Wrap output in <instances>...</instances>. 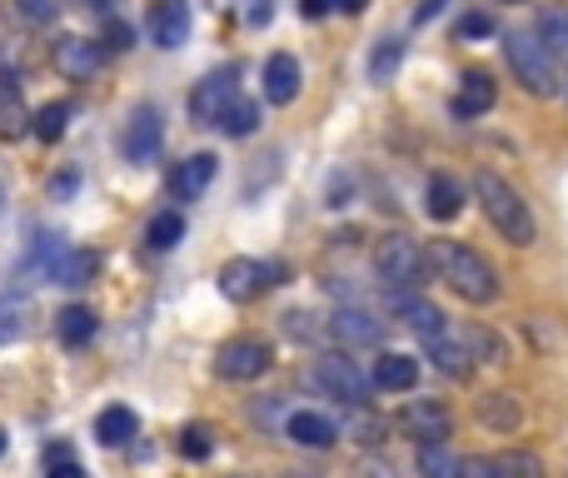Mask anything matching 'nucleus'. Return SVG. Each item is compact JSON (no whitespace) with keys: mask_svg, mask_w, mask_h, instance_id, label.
<instances>
[{"mask_svg":"<svg viewBox=\"0 0 568 478\" xmlns=\"http://www.w3.org/2000/svg\"><path fill=\"white\" fill-rule=\"evenodd\" d=\"M429 264H434V274L459 294V299H469V304H494L499 299V269H494L479 250H469V244L429 240Z\"/></svg>","mask_w":568,"mask_h":478,"instance_id":"nucleus-1","label":"nucleus"},{"mask_svg":"<svg viewBox=\"0 0 568 478\" xmlns=\"http://www.w3.org/2000/svg\"><path fill=\"white\" fill-rule=\"evenodd\" d=\"M474 195H479L484 220H489L514 250H529V244L539 240V225H534V215H529V200H524L504 175L479 170V175H474Z\"/></svg>","mask_w":568,"mask_h":478,"instance_id":"nucleus-2","label":"nucleus"},{"mask_svg":"<svg viewBox=\"0 0 568 478\" xmlns=\"http://www.w3.org/2000/svg\"><path fill=\"white\" fill-rule=\"evenodd\" d=\"M504 55H509V70L514 80H519L529 95H559V60H554V50L544 45V35H529V30H514L509 40H504Z\"/></svg>","mask_w":568,"mask_h":478,"instance_id":"nucleus-3","label":"nucleus"},{"mask_svg":"<svg viewBox=\"0 0 568 478\" xmlns=\"http://www.w3.org/2000/svg\"><path fill=\"white\" fill-rule=\"evenodd\" d=\"M374 269H379L384 289H419L429 279V250H419L409 235H389L374 250Z\"/></svg>","mask_w":568,"mask_h":478,"instance_id":"nucleus-4","label":"nucleus"},{"mask_svg":"<svg viewBox=\"0 0 568 478\" xmlns=\"http://www.w3.org/2000/svg\"><path fill=\"white\" fill-rule=\"evenodd\" d=\"M310 384H314V389H324L329 399H339L344 409H354V404H369L374 374H364L349 354H320V359H314V369H310Z\"/></svg>","mask_w":568,"mask_h":478,"instance_id":"nucleus-5","label":"nucleus"},{"mask_svg":"<svg viewBox=\"0 0 568 478\" xmlns=\"http://www.w3.org/2000/svg\"><path fill=\"white\" fill-rule=\"evenodd\" d=\"M270 364H275V349H270V339H260V334H240V339L220 344V354H215V374L230 384L260 379V374H270Z\"/></svg>","mask_w":568,"mask_h":478,"instance_id":"nucleus-6","label":"nucleus"},{"mask_svg":"<svg viewBox=\"0 0 568 478\" xmlns=\"http://www.w3.org/2000/svg\"><path fill=\"white\" fill-rule=\"evenodd\" d=\"M280 274H284V264H265V260H230L225 269H220V294H225L230 304H250V299H260V294H265L270 284H284Z\"/></svg>","mask_w":568,"mask_h":478,"instance_id":"nucleus-7","label":"nucleus"},{"mask_svg":"<svg viewBox=\"0 0 568 478\" xmlns=\"http://www.w3.org/2000/svg\"><path fill=\"white\" fill-rule=\"evenodd\" d=\"M399 429L424 449V444H449L454 419H449V409H444L439 399H414L409 409L399 414Z\"/></svg>","mask_w":568,"mask_h":478,"instance_id":"nucleus-8","label":"nucleus"},{"mask_svg":"<svg viewBox=\"0 0 568 478\" xmlns=\"http://www.w3.org/2000/svg\"><path fill=\"white\" fill-rule=\"evenodd\" d=\"M160 140H165V125H160V110H155V105H140L135 115H130V125H125V140H120V150H125L130 165H150V160L160 155Z\"/></svg>","mask_w":568,"mask_h":478,"instance_id":"nucleus-9","label":"nucleus"},{"mask_svg":"<svg viewBox=\"0 0 568 478\" xmlns=\"http://www.w3.org/2000/svg\"><path fill=\"white\" fill-rule=\"evenodd\" d=\"M235 95H240L235 65H230V70H210V75L195 85V95H190V115H195V120H220V110H225Z\"/></svg>","mask_w":568,"mask_h":478,"instance_id":"nucleus-10","label":"nucleus"},{"mask_svg":"<svg viewBox=\"0 0 568 478\" xmlns=\"http://www.w3.org/2000/svg\"><path fill=\"white\" fill-rule=\"evenodd\" d=\"M150 40L160 50H180L190 40V0H155L150 6Z\"/></svg>","mask_w":568,"mask_h":478,"instance_id":"nucleus-11","label":"nucleus"},{"mask_svg":"<svg viewBox=\"0 0 568 478\" xmlns=\"http://www.w3.org/2000/svg\"><path fill=\"white\" fill-rule=\"evenodd\" d=\"M329 334L339 344H349V349H364V344L384 339V319H374V314L359 309V304H344V309L329 314Z\"/></svg>","mask_w":568,"mask_h":478,"instance_id":"nucleus-12","label":"nucleus"},{"mask_svg":"<svg viewBox=\"0 0 568 478\" xmlns=\"http://www.w3.org/2000/svg\"><path fill=\"white\" fill-rule=\"evenodd\" d=\"M50 60H55V70L65 80H90L100 70V45L95 40H85V35H65V40H55V50H50Z\"/></svg>","mask_w":568,"mask_h":478,"instance_id":"nucleus-13","label":"nucleus"},{"mask_svg":"<svg viewBox=\"0 0 568 478\" xmlns=\"http://www.w3.org/2000/svg\"><path fill=\"white\" fill-rule=\"evenodd\" d=\"M384 299H389V309L399 314L404 324H409L414 334H444V309H434L429 299H419V289H384Z\"/></svg>","mask_w":568,"mask_h":478,"instance_id":"nucleus-14","label":"nucleus"},{"mask_svg":"<svg viewBox=\"0 0 568 478\" xmlns=\"http://www.w3.org/2000/svg\"><path fill=\"white\" fill-rule=\"evenodd\" d=\"M494 100H499V85H494L489 70H464V75H459V95H454V115H459V120L489 115Z\"/></svg>","mask_w":568,"mask_h":478,"instance_id":"nucleus-15","label":"nucleus"},{"mask_svg":"<svg viewBox=\"0 0 568 478\" xmlns=\"http://www.w3.org/2000/svg\"><path fill=\"white\" fill-rule=\"evenodd\" d=\"M300 85H304L300 60H294L290 50H275V55L265 60V100L270 105H294V100H300Z\"/></svg>","mask_w":568,"mask_h":478,"instance_id":"nucleus-16","label":"nucleus"},{"mask_svg":"<svg viewBox=\"0 0 568 478\" xmlns=\"http://www.w3.org/2000/svg\"><path fill=\"white\" fill-rule=\"evenodd\" d=\"M284 434H290V444H300V449H314V454H324V449H334V444H339V429H334V419H324V414H310V409L290 414V419H284Z\"/></svg>","mask_w":568,"mask_h":478,"instance_id":"nucleus-17","label":"nucleus"},{"mask_svg":"<svg viewBox=\"0 0 568 478\" xmlns=\"http://www.w3.org/2000/svg\"><path fill=\"white\" fill-rule=\"evenodd\" d=\"M424 349H429V364L439 374H449V379H469L474 374V354L464 339H444V334H429L424 339Z\"/></svg>","mask_w":568,"mask_h":478,"instance_id":"nucleus-18","label":"nucleus"},{"mask_svg":"<svg viewBox=\"0 0 568 478\" xmlns=\"http://www.w3.org/2000/svg\"><path fill=\"white\" fill-rule=\"evenodd\" d=\"M414 384H419V359H414V354H379V364H374V389L409 394Z\"/></svg>","mask_w":568,"mask_h":478,"instance_id":"nucleus-19","label":"nucleus"},{"mask_svg":"<svg viewBox=\"0 0 568 478\" xmlns=\"http://www.w3.org/2000/svg\"><path fill=\"white\" fill-rule=\"evenodd\" d=\"M474 414H479V424L484 429H494V434H514L524 424V409H519V399L514 394H504V389H489L479 404H474Z\"/></svg>","mask_w":568,"mask_h":478,"instance_id":"nucleus-20","label":"nucleus"},{"mask_svg":"<svg viewBox=\"0 0 568 478\" xmlns=\"http://www.w3.org/2000/svg\"><path fill=\"white\" fill-rule=\"evenodd\" d=\"M215 170H220L215 155H190L185 165L170 175V195L175 200H200L210 190V180H215Z\"/></svg>","mask_w":568,"mask_h":478,"instance_id":"nucleus-21","label":"nucleus"},{"mask_svg":"<svg viewBox=\"0 0 568 478\" xmlns=\"http://www.w3.org/2000/svg\"><path fill=\"white\" fill-rule=\"evenodd\" d=\"M95 439L105 444V449H125L130 439H140V414L125 409V404H110V409H100Z\"/></svg>","mask_w":568,"mask_h":478,"instance_id":"nucleus-22","label":"nucleus"},{"mask_svg":"<svg viewBox=\"0 0 568 478\" xmlns=\"http://www.w3.org/2000/svg\"><path fill=\"white\" fill-rule=\"evenodd\" d=\"M424 210H429V220H454L464 210V185L454 175H429V185H424Z\"/></svg>","mask_w":568,"mask_h":478,"instance_id":"nucleus-23","label":"nucleus"},{"mask_svg":"<svg viewBox=\"0 0 568 478\" xmlns=\"http://www.w3.org/2000/svg\"><path fill=\"white\" fill-rule=\"evenodd\" d=\"M95 329H100V319H95V309H85V304H65V309L55 314V334H60V344H70V349L90 344Z\"/></svg>","mask_w":568,"mask_h":478,"instance_id":"nucleus-24","label":"nucleus"},{"mask_svg":"<svg viewBox=\"0 0 568 478\" xmlns=\"http://www.w3.org/2000/svg\"><path fill=\"white\" fill-rule=\"evenodd\" d=\"M215 125H220V135H230V140L255 135V130H260V105H255V100H240V95H235L225 110H220Z\"/></svg>","mask_w":568,"mask_h":478,"instance_id":"nucleus-25","label":"nucleus"},{"mask_svg":"<svg viewBox=\"0 0 568 478\" xmlns=\"http://www.w3.org/2000/svg\"><path fill=\"white\" fill-rule=\"evenodd\" d=\"M344 434H349L359 449H379L384 434H389V424H384L379 414H369L364 404H354V414H349V424H344Z\"/></svg>","mask_w":568,"mask_h":478,"instance_id":"nucleus-26","label":"nucleus"},{"mask_svg":"<svg viewBox=\"0 0 568 478\" xmlns=\"http://www.w3.org/2000/svg\"><path fill=\"white\" fill-rule=\"evenodd\" d=\"M30 324V299L26 294H0V344H16Z\"/></svg>","mask_w":568,"mask_h":478,"instance_id":"nucleus-27","label":"nucleus"},{"mask_svg":"<svg viewBox=\"0 0 568 478\" xmlns=\"http://www.w3.org/2000/svg\"><path fill=\"white\" fill-rule=\"evenodd\" d=\"M180 240H185V215H180V210H165V215H155L145 225V244H150V250H175Z\"/></svg>","mask_w":568,"mask_h":478,"instance_id":"nucleus-28","label":"nucleus"},{"mask_svg":"<svg viewBox=\"0 0 568 478\" xmlns=\"http://www.w3.org/2000/svg\"><path fill=\"white\" fill-rule=\"evenodd\" d=\"M65 125H70V105H65V100H50V105H40L36 120H30L36 140H45V145H55V140L65 135Z\"/></svg>","mask_w":568,"mask_h":478,"instance_id":"nucleus-29","label":"nucleus"},{"mask_svg":"<svg viewBox=\"0 0 568 478\" xmlns=\"http://www.w3.org/2000/svg\"><path fill=\"white\" fill-rule=\"evenodd\" d=\"M539 35L554 50V60H568V6H554L539 16Z\"/></svg>","mask_w":568,"mask_h":478,"instance_id":"nucleus-30","label":"nucleus"},{"mask_svg":"<svg viewBox=\"0 0 568 478\" xmlns=\"http://www.w3.org/2000/svg\"><path fill=\"white\" fill-rule=\"evenodd\" d=\"M100 269V254L90 250H65V260L55 264V284H90V274Z\"/></svg>","mask_w":568,"mask_h":478,"instance_id":"nucleus-31","label":"nucleus"},{"mask_svg":"<svg viewBox=\"0 0 568 478\" xmlns=\"http://www.w3.org/2000/svg\"><path fill=\"white\" fill-rule=\"evenodd\" d=\"M399 60H404V40L399 35H384L379 45H374V55H369V80H374V85H384V80L399 70Z\"/></svg>","mask_w":568,"mask_h":478,"instance_id":"nucleus-32","label":"nucleus"},{"mask_svg":"<svg viewBox=\"0 0 568 478\" xmlns=\"http://www.w3.org/2000/svg\"><path fill=\"white\" fill-rule=\"evenodd\" d=\"M464 344H469V354H474V359H484V364H504V359H509V349H504L499 334L479 329V324H469V329H464Z\"/></svg>","mask_w":568,"mask_h":478,"instance_id":"nucleus-33","label":"nucleus"},{"mask_svg":"<svg viewBox=\"0 0 568 478\" xmlns=\"http://www.w3.org/2000/svg\"><path fill=\"white\" fill-rule=\"evenodd\" d=\"M180 454H185V459H210V454H215L210 424H185V429H180Z\"/></svg>","mask_w":568,"mask_h":478,"instance_id":"nucleus-34","label":"nucleus"},{"mask_svg":"<svg viewBox=\"0 0 568 478\" xmlns=\"http://www.w3.org/2000/svg\"><path fill=\"white\" fill-rule=\"evenodd\" d=\"M40 469L45 474H80V459L65 439H55V444H45V454H40Z\"/></svg>","mask_w":568,"mask_h":478,"instance_id":"nucleus-35","label":"nucleus"},{"mask_svg":"<svg viewBox=\"0 0 568 478\" xmlns=\"http://www.w3.org/2000/svg\"><path fill=\"white\" fill-rule=\"evenodd\" d=\"M494 474H524V478H539L544 464L534 459V454H499L494 459Z\"/></svg>","mask_w":568,"mask_h":478,"instance_id":"nucleus-36","label":"nucleus"},{"mask_svg":"<svg viewBox=\"0 0 568 478\" xmlns=\"http://www.w3.org/2000/svg\"><path fill=\"white\" fill-rule=\"evenodd\" d=\"M454 35H459V40H484V35H494V16H489V10H469V16L454 26Z\"/></svg>","mask_w":568,"mask_h":478,"instance_id":"nucleus-37","label":"nucleus"},{"mask_svg":"<svg viewBox=\"0 0 568 478\" xmlns=\"http://www.w3.org/2000/svg\"><path fill=\"white\" fill-rule=\"evenodd\" d=\"M16 10L30 20V26H45V20H55V0H16Z\"/></svg>","mask_w":568,"mask_h":478,"instance_id":"nucleus-38","label":"nucleus"},{"mask_svg":"<svg viewBox=\"0 0 568 478\" xmlns=\"http://www.w3.org/2000/svg\"><path fill=\"white\" fill-rule=\"evenodd\" d=\"M444 6H449V0H424V6H419V10H414V26H429V20H434V16H439V10H444Z\"/></svg>","mask_w":568,"mask_h":478,"instance_id":"nucleus-39","label":"nucleus"},{"mask_svg":"<svg viewBox=\"0 0 568 478\" xmlns=\"http://www.w3.org/2000/svg\"><path fill=\"white\" fill-rule=\"evenodd\" d=\"M75 185H80V175H75V170H60V175H55V185H50V190H55V195H75Z\"/></svg>","mask_w":568,"mask_h":478,"instance_id":"nucleus-40","label":"nucleus"},{"mask_svg":"<svg viewBox=\"0 0 568 478\" xmlns=\"http://www.w3.org/2000/svg\"><path fill=\"white\" fill-rule=\"evenodd\" d=\"M105 40H110L115 50H125V45H130V30L120 26V20H110V26H105Z\"/></svg>","mask_w":568,"mask_h":478,"instance_id":"nucleus-41","label":"nucleus"},{"mask_svg":"<svg viewBox=\"0 0 568 478\" xmlns=\"http://www.w3.org/2000/svg\"><path fill=\"white\" fill-rule=\"evenodd\" d=\"M329 6H334V0H300V10H304V16H310V20H320Z\"/></svg>","mask_w":568,"mask_h":478,"instance_id":"nucleus-42","label":"nucleus"},{"mask_svg":"<svg viewBox=\"0 0 568 478\" xmlns=\"http://www.w3.org/2000/svg\"><path fill=\"white\" fill-rule=\"evenodd\" d=\"M364 6H369V0H334V10H344V16H359Z\"/></svg>","mask_w":568,"mask_h":478,"instance_id":"nucleus-43","label":"nucleus"},{"mask_svg":"<svg viewBox=\"0 0 568 478\" xmlns=\"http://www.w3.org/2000/svg\"><path fill=\"white\" fill-rule=\"evenodd\" d=\"M0 454H6V429H0Z\"/></svg>","mask_w":568,"mask_h":478,"instance_id":"nucleus-44","label":"nucleus"},{"mask_svg":"<svg viewBox=\"0 0 568 478\" xmlns=\"http://www.w3.org/2000/svg\"><path fill=\"white\" fill-rule=\"evenodd\" d=\"M509 6H519V0H509Z\"/></svg>","mask_w":568,"mask_h":478,"instance_id":"nucleus-45","label":"nucleus"}]
</instances>
